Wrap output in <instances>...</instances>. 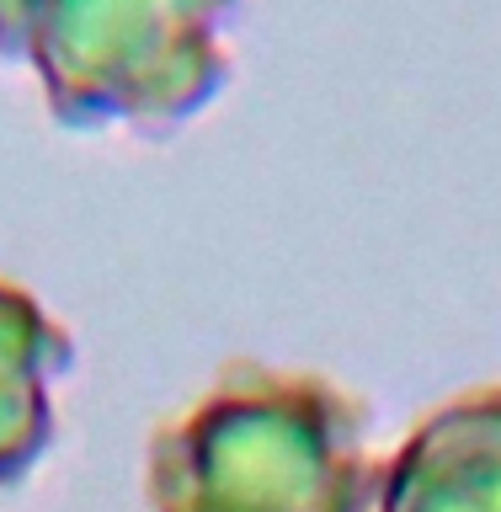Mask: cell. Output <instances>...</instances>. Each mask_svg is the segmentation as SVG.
Wrapping results in <instances>:
<instances>
[{
    "label": "cell",
    "mask_w": 501,
    "mask_h": 512,
    "mask_svg": "<svg viewBox=\"0 0 501 512\" xmlns=\"http://www.w3.org/2000/svg\"><path fill=\"white\" fill-rule=\"evenodd\" d=\"M368 406L326 374L235 358L150 432V512H374Z\"/></svg>",
    "instance_id": "6da1fadb"
},
{
    "label": "cell",
    "mask_w": 501,
    "mask_h": 512,
    "mask_svg": "<svg viewBox=\"0 0 501 512\" xmlns=\"http://www.w3.org/2000/svg\"><path fill=\"white\" fill-rule=\"evenodd\" d=\"M374 512H501V384H480L406 432L379 464Z\"/></svg>",
    "instance_id": "7a4b0ae2"
},
{
    "label": "cell",
    "mask_w": 501,
    "mask_h": 512,
    "mask_svg": "<svg viewBox=\"0 0 501 512\" xmlns=\"http://www.w3.org/2000/svg\"><path fill=\"white\" fill-rule=\"evenodd\" d=\"M70 368L75 336L27 288L0 283V491L22 486L54 448V384Z\"/></svg>",
    "instance_id": "3957f363"
}]
</instances>
